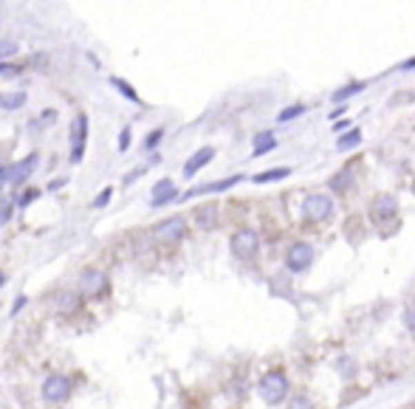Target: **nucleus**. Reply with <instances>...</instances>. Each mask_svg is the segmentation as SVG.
I'll list each match as a JSON object with an SVG mask.
<instances>
[{"instance_id":"nucleus-22","label":"nucleus","mask_w":415,"mask_h":409,"mask_svg":"<svg viewBox=\"0 0 415 409\" xmlns=\"http://www.w3.org/2000/svg\"><path fill=\"white\" fill-rule=\"evenodd\" d=\"M17 54V43L14 40H0V63H9V56Z\"/></svg>"},{"instance_id":"nucleus-38","label":"nucleus","mask_w":415,"mask_h":409,"mask_svg":"<svg viewBox=\"0 0 415 409\" xmlns=\"http://www.w3.org/2000/svg\"><path fill=\"white\" fill-rule=\"evenodd\" d=\"M404 68H415V60H409V63H407V65H404Z\"/></svg>"},{"instance_id":"nucleus-39","label":"nucleus","mask_w":415,"mask_h":409,"mask_svg":"<svg viewBox=\"0 0 415 409\" xmlns=\"http://www.w3.org/2000/svg\"><path fill=\"white\" fill-rule=\"evenodd\" d=\"M0 203H3V195H0Z\"/></svg>"},{"instance_id":"nucleus-16","label":"nucleus","mask_w":415,"mask_h":409,"mask_svg":"<svg viewBox=\"0 0 415 409\" xmlns=\"http://www.w3.org/2000/svg\"><path fill=\"white\" fill-rule=\"evenodd\" d=\"M288 175H291L288 167H274V169H269V172H257V175H254V184H274V181L288 178Z\"/></svg>"},{"instance_id":"nucleus-8","label":"nucleus","mask_w":415,"mask_h":409,"mask_svg":"<svg viewBox=\"0 0 415 409\" xmlns=\"http://www.w3.org/2000/svg\"><path fill=\"white\" fill-rule=\"evenodd\" d=\"M398 215V200L393 198V195H378L373 203H370V218L376 220V223H387V220H393Z\"/></svg>"},{"instance_id":"nucleus-20","label":"nucleus","mask_w":415,"mask_h":409,"mask_svg":"<svg viewBox=\"0 0 415 409\" xmlns=\"http://www.w3.org/2000/svg\"><path fill=\"white\" fill-rule=\"evenodd\" d=\"M110 85H113V87H116V91H119V94H122L125 99H130V102H139V94L133 91V87H130V85H128L125 79H119V76H113V79H110Z\"/></svg>"},{"instance_id":"nucleus-3","label":"nucleus","mask_w":415,"mask_h":409,"mask_svg":"<svg viewBox=\"0 0 415 409\" xmlns=\"http://www.w3.org/2000/svg\"><path fill=\"white\" fill-rule=\"evenodd\" d=\"M68 141H71V164H79L82 156H85V141H88V116L85 113H77V119L71 122V133H68Z\"/></svg>"},{"instance_id":"nucleus-18","label":"nucleus","mask_w":415,"mask_h":409,"mask_svg":"<svg viewBox=\"0 0 415 409\" xmlns=\"http://www.w3.org/2000/svg\"><path fill=\"white\" fill-rule=\"evenodd\" d=\"M23 102H26L23 91H17V94H0V107H3V110H17V107H23Z\"/></svg>"},{"instance_id":"nucleus-2","label":"nucleus","mask_w":415,"mask_h":409,"mask_svg":"<svg viewBox=\"0 0 415 409\" xmlns=\"http://www.w3.org/2000/svg\"><path fill=\"white\" fill-rule=\"evenodd\" d=\"M232 254L237 260H252L260 249V238H257V231L254 229H241V231H234L232 235Z\"/></svg>"},{"instance_id":"nucleus-11","label":"nucleus","mask_w":415,"mask_h":409,"mask_svg":"<svg viewBox=\"0 0 415 409\" xmlns=\"http://www.w3.org/2000/svg\"><path fill=\"white\" fill-rule=\"evenodd\" d=\"M37 161H40V156L37 153H28L26 158H20L17 164H12V175H9V184H23L28 175H32L34 169H37Z\"/></svg>"},{"instance_id":"nucleus-36","label":"nucleus","mask_w":415,"mask_h":409,"mask_svg":"<svg viewBox=\"0 0 415 409\" xmlns=\"http://www.w3.org/2000/svg\"><path fill=\"white\" fill-rule=\"evenodd\" d=\"M9 175H12V167H0V184H9Z\"/></svg>"},{"instance_id":"nucleus-34","label":"nucleus","mask_w":415,"mask_h":409,"mask_svg":"<svg viewBox=\"0 0 415 409\" xmlns=\"http://www.w3.org/2000/svg\"><path fill=\"white\" fill-rule=\"evenodd\" d=\"M23 305H28V300H26V297H17L14 305H12V316H17V313L23 311Z\"/></svg>"},{"instance_id":"nucleus-5","label":"nucleus","mask_w":415,"mask_h":409,"mask_svg":"<svg viewBox=\"0 0 415 409\" xmlns=\"http://www.w3.org/2000/svg\"><path fill=\"white\" fill-rule=\"evenodd\" d=\"M187 235V220L184 218H167L153 229V238L161 243H178Z\"/></svg>"},{"instance_id":"nucleus-35","label":"nucleus","mask_w":415,"mask_h":409,"mask_svg":"<svg viewBox=\"0 0 415 409\" xmlns=\"http://www.w3.org/2000/svg\"><path fill=\"white\" fill-rule=\"evenodd\" d=\"M144 172H147V169H144V167H139V169H133V172H130V175H128V178H125V184H133V181H136V178H141V175H144Z\"/></svg>"},{"instance_id":"nucleus-30","label":"nucleus","mask_w":415,"mask_h":409,"mask_svg":"<svg viewBox=\"0 0 415 409\" xmlns=\"http://www.w3.org/2000/svg\"><path fill=\"white\" fill-rule=\"evenodd\" d=\"M74 305H77L74 294H63V297H59V308H63V311H74Z\"/></svg>"},{"instance_id":"nucleus-27","label":"nucleus","mask_w":415,"mask_h":409,"mask_svg":"<svg viewBox=\"0 0 415 409\" xmlns=\"http://www.w3.org/2000/svg\"><path fill=\"white\" fill-rule=\"evenodd\" d=\"M110 195H113V187H105V189L99 192V198L94 200V209H102V207H108V200H110Z\"/></svg>"},{"instance_id":"nucleus-15","label":"nucleus","mask_w":415,"mask_h":409,"mask_svg":"<svg viewBox=\"0 0 415 409\" xmlns=\"http://www.w3.org/2000/svg\"><path fill=\"white\" fill-rule=\"evenodd\" d=\"M195 223L201 229H215L218 226V207H201L195 212Z\"/></svg>"},{"instance_id":"nucleus-6","label":"nucleus","mask_w":415,"mask_h":409,"mask_svg":"<svg viewBox=\"0 0 415 409\" xmlns=\"http://www.w3.org/2000/svg\"><path fill=\"white\" fill-rule=\"evenodd\" d=\"M71 395V381L65 375H48L43 381V398L51 403H63Z\"/></svg>"},{"instance_id":"nucleus-13","label":"nucleus","mask_w":415,"mask_h":409,"mask_svg":"<svg viewBox=\"0 0 415 409\" xmlns=\"http://www.w3.org/2000/svg\"><path fill=\"white\" fill-rule=\"evenodd\" d=\"M212 158H215V150H212V147H201L198 153H192L190 161L184 164V178H192V175H195L198 169H203Z\"/></svg>"},{"instance_id":"nucleus-33","label":"nucleus","mask_w":415,"mask_h":409,"mask_svg":"<svg viewBox=\"0 0 415 409\" xmlns=\"http://www.w3.org/2000/svg\"><path fill=\"white\" fill-rule=\"evenodd\" d=\"M68 184V178H54L51 184H48V192H57V189H63Z\"/></svg>"},{"instance_id":"nucleus-21","label":"nucleus","mask_w":415,"mask_h":409,"mask_svg":"<svg viewBox=\"0 0 415 409\" xmlns=\"http://www.w3.org/2000/svg\"><path fill=\"white\" fill-rule=\"evenodd\" d=\"M359 91H365V85H362V82H350V85L339 87V91L334 94V102H345L347 96H353V94H359Z\"/></svg>"},{"instance_id":"nucleus-10","label":"nucleus","mask_w":415,"mask_h":409,"mask_svg":"<svg viewBox=\"0 0 415 409\" xmlns=\"http://www.w3.org/2000/svg\"><path fill=\"white\" fill-rule=\"evenodd\" d=\"M234 184H241V175H232V178H223V181H212V184L192 187L190 192L178 195V200H190V198H195V195H215V192H226V189H232Z\"/></svg>"},{"instance_id":"nucleus-4","label":"nucleus","mask_w":415,"mask_h":409,"mask_svg":"<svg viewBox=\"0 0 415 409\" xmlns=\"http://www.w3.org/2000/svg\"><path fill=\"white\" fill-rule=\"evenodd\" d=\"M334 215V200L328 198V195H322V192H316V195H308L305 200H303V218L305 220H325V218H331Z\"/></svg>"},{"instance_id":"nucleus-14","label":"nucleus","mask_w":415,"mask_h":409,"mask_svg":"<svg viewBox=\"0 0 415 409\" xmlns=\"http://www.w3.org/2000/svg\"><path fill=\"white\" fill-rule=\"evenodd\" d=\"M274 147H277L274 133H272V130H263V133L254 136V153H252V156H265V153H272Z\"/></svg>"},{"instance_id":"nucleus-1","label":"nucleus","mask_w":415,"mask_h":409,"mask_svg":"<svg viewBox=\"0 0 415 409\" xmlns=\"http://www.w3.org/2000/svg\"><path fill=\"white\" fill-rule=\"evenodd\" d=\"M288 395V378L283 373H269L260 381V398L265 403H280Z\"/></svg>"},{"instance_id":"nucleus-25","label":"nucleus","mask_w":415,"mask_h":409,"mask_svg":"<svg viewBox=\"0 0 415 409\" xmlns=\"http://www.w3.org/2000/svg\"><path fill=\"white\" fill-rule=\"evenodd\" d=\"M161 138H164V130H161V127H159V130H153L150 136L144 138V150H156V144H159Z\"/></svg>"},{"instance_id":"nucleus-32","label":"nucleus","mask_w":415,"mask_h":409,"mask_svg":"<svg viewBox=\"0 0 415 409\" xmlns=\"http://www.w3.org/2000/svg\"><path fill=\"white\" fill-rule=\"evenodd\" d=\"M404 319H407V328H409V331H415V305H407Z\"/></svg>"},{"instance_id":"nucleus-17","label":"nucleus","mask_w":415,"mask_h":409,"mask_svg":"<svg viewBox=\"0 0 415 409\" xmlns=\"http://www.w3.org/2000/svg\"><path fill=\"white\" fill-rule=\"evenodd\" d=\"M353 181V167L347 164V167H342L339 169V175H334L331 178V189H336V192H342V189H347V184Z\"/></svg>"},{"instance_id":"nucleus-12","label":"nucleus","mask_w":415,"mask_h":409,"mask_svg":"<svg viewBox=\"0 0 415 409\" xmlns=\"http://www.w3.org/2000/svg\"><path fill=\"white\" fill-rule=\"evenodd\" d=\"M170 200H178V195H175V184L170 181V178H161L156 187H153V195H150V203L159 209V207H167Z\"/></svg>"},{"instance_id":"nucleus-24","label":"nucleus","mask_w":415,"mask_h":409,"mask_svg":"<svg viewBox=\"0 0 415 409\" xmlns=\"http://www.w3.org/2000/svg\"><path fill=\"white\" fill-rule=\"evenodd\" d=\"M40 198V189H26V192H20V198H17V203L26 209V207H32V203Z\"/></svg>"},{"instance_id":"nucleus-31","label":"nucleus","mask_w":415,"mask_h":409,"mask_svg":"<svg viewBox=\"0 0 415 409\" xmlns=\"http://www.w3.org/2000/svg\"><path fill=\"white\" fill-rule=\"evenodd\" d=\"M291 409H311V401H308V395H296V398L291 401Z\"/></svg>"},{"instance_id":"nucleus-23","label":"nucleus","mask_w":415,"mask_h":409,"mask_svg":"<svg viewBox=\"0 0 415 409\" xmlns=\"http://www.w3.org/2000/svg\"><path fill=\"white\" fill-rule=\"evenodd\" d=\"M305 110V105H294V107H285V110H280V116L277 119L280 122H291V119H296V116H300Z\"/></svg>"},{"instance_id":"nucleus-37","label":"nucleus","mask_w":415,"mask_h":409,"mask_svg":"<svg viewBox=\"0 0 415 409\" xmlns=\"http://www.w3.org/2000/svg\"><path fill=\"white\" fill-rule=\"evenodd\" d=\"M3 285H6V274H3V271H0V288H3Z\"/></svg>"},{"instance_id":"nucleus-29","label":"nucleus","mask_w":415,"mask_h":409,"mask_svg":"<svg viewBox=\"0 0 415 409\" xmlns=\"http://www.w3.org/2000/svg\"><path fill=\"white\" fill-rule=\"evenodd\" d=\"M9 220H12V203L3 200V203H0V226H6Z\"/></svg>"},{"instance_id":"nucleus-7","label":"nucleus","mask_w":415,"mask_h":409,"mask_svg":"<svg viewBox=\"0 0 415 409\" xmlns=\"http://www.w3.org/2000/svg\"><path fill=\"white\" fill-rule=\"evenodd\" d=\"M108 288V274L102 269H85L79 277V291L85 297H99Z\"/></svg>"},{"instance_id":"nucleus-28","label":"nucleus","mask_w":415,"mask_h":409,"mask_svg":"<svg viewBox=\"0 0 415 409\" xmlns=\"http://www.w3.org/2000/svg\"><path fill=\"white\" fill-rule=\"evenodd\" d=\"M20 65L17 63H0V76H17Z\"/></svg>"},{"instance_id":"nucleus-9","label":"nucleus","mask_w":415,"mask_h":409,"mask_svg":"<svg viewBox=\"0 0 415 409\" xmlns=\"http://www.w3.org/2000/svg\"><path fill=\"white\" fill-rule=\"evenodd\" d=\"M311 260H314V249L308 243H294L285 254V266L294 271V274H300L311 266Z\"/></svg>"},{"instance_id":"nucleus-19","label":"nucleus","mask_w":415,"mask_h":409,"mask_svg":"<svg viewBox=\"0 0 415 409\" xmlns=\"http://www.w3.org/2000/svg\"><path fill=\"white\" fill-rule=\"evenodd\" d=\"M359 141H362V133H359V130H347L345 136L336 138V147H339V150H353Z\"/></svg>"},{"instance_id":"nucleus-26","label":"nucleus","mask_w":415,"mask_h":409,"mask_svg":"<svg viewBox=\"0 0 415 409\" xmlns=\"http://www.w3.org/2000/svg\"><path fill=\"white\" fill-rule=\"evenodd\" d=\"M130 127H122V133H119V153H128L130 150Z\"/></svg>"}]
</instances>
